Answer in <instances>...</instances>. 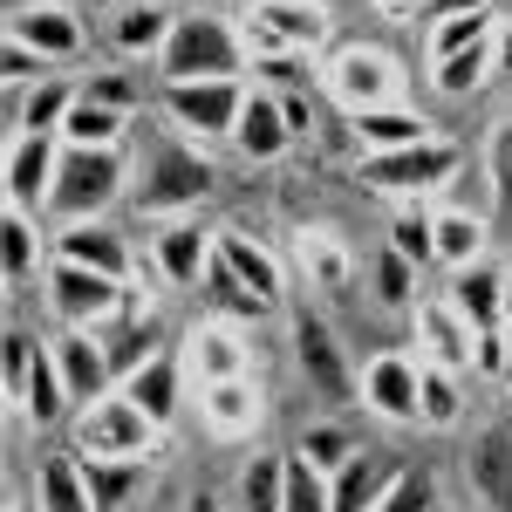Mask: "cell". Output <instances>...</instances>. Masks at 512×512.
Returning <instances> with one entry per match:
<instances>
[{
    "label": "cell",
    "mask_w": 512,
    "mask_h": 512,
    "mask_svg": "<svg viewBox=\"0 0 512 512\" xmlns=\"http://www.w3.org/2000/svg\"><path fill=\"white\" fill-rule=\"evenodd\" d=\"M212 192H219V164L205 158L198 144L171 137V130H158V137L144 144V158H137V185H130V205H137L144 219L171 226V219H185L192 205H205Z\"/></svg>",
    "instance_id": "1"
},
{
    "label": "cell",
    "mask_w": 512,
    "mask_h": 512,
    "mask_svg": "<svg viewBox=\"0 0 512 512\" xmlns=\"http://www.w3.org/2000/svg\"><path fill=\"white\" fill-rule=\"evenodd\" d=\"M246 62H253L246 28H233L226 14H178L171 41L158 55V76L164 82H219V76H239Z\"/></svg>",
    "instance_id": "2"
},
{
    "label": "cell",
    "mask_w": 512,
    "mask_h": 512,
    "mask_svg": "<svg viewBox=\"0 0 512 512\" xmlns=\"http://www.w3.org/2000/svg\"><path fill=\"white\" fill-rule=\"evenodd\" d=\"M123 192H130V158H123V151L62 144V171H55V192H48V219H62V226L103 219Z\"/></svg>",
    "instance_id": "3"
},
{
    "label": "cell",
    "mask_w": 512,
    "mask_h": 512,
    "mask_svg": "<svg viewBox=\"0 0 512 512\" xmlns=\"http://www.w3.org/2000/svg\"><path fill=\"white\" fill-rule=\"evenodd\" d=\"M48 308L62 328H89V335H110L117 321L137 315V294L130 280L89 274V267H69V260H48Z\"/></svg>",
    "instance_id": "4"
},
{
    "label": "cell",
    "mask_w": 512,
    "mask_h": 512,
    "mask_svg": "<svg viewBox=\"0 0 512 512\" xmlns=\"http://www.w3.org/2000/svg\"><path fill=\"white\" fill-rule=\"evenodd\" d=\"M321 89L342 103V110H390V103H410V76H403V62H396L390 48H369V41H349V48H335L328 55V69H321Z\"/></svg>",
    "instance_id": "5"
},
{
    "label": "cell",
    "mask_w": 512,
    "mask_h": 512,
    "mask_svg": "<svg viewBox=\"0 0 512 512\" xmlns=\"http://www.w3.org/2000/svg\"><path fill=\"white\" fill-rule=\"evenodd\" d=\"M458 171H465V151L451 137H431V144H410V151H390V158H362V185L376 198H396V205H424Z\"/></svg>",
    "instance_id": "6"
},
{
    "label": "cell",
    "mask_w": 512,
    "mask_h": 512,
    "mask_svg": "<svg viewBox=\"0 0 512 512\" xmlns=\"http://www.w3.org/2000/svg\"><path fill=\"white\" fill-rule=\"evenodd\" d=\"M158 424L130 403L123 390H110L103 403L76 410V458H110V465H144V451L158 444Z\"/></svg>",
    "instance_id": "7"
},
{
    "label": "cell",
    "mask_w": 512,
    "mask_h": 512,
    "mask_svg": "<svg viewBox=\"0 0 512 512\" xmlns=\"http://www.w3.org/2000/svg\"><path fill=\"white\" fill-rule=\"evenodd\" d=\"M239 21H246L253 62H267V55H315V48H328V28H335L321 0H253Z\"/></svg>",
    "instance_id": "8"
},
{
    "label": "cell",
    "mask_w": 512,
    "mask_h": 512,
    "mask_svg": "<svg viewBox=\"0 0 512 512\" xmlns=\"http://www.w3.org/2000/svg\"><path fill=\"white\" fill-rule=\"evenodd\" d=\"M164 117L178 123V137H198V144H212V137H226L233 144L239 130V110H246V82L239 76H219V82H164Z\"/></svg>",
    "instance_id": "9"
},
{
    "label": "cell",
    "mask_w": 512,
    "mask_h": 512,
    "mask_svg": "<svg viewBox=\"0 0 512 512\" xmlns=\"http://www.w3.org/2000/svg\"><path fill=\"white\" fill-rule=\"evenodd\" d=\"M294 369L321 403H349L362 396V369H349V355L335 342V328L321 315H294Z\"/></svg>",
    "instance_id": "10"
},
{
    "label": "cell",
    "mask_w": 512,
    "mask_h": 512,
    "mask_svg": "<svg viewBox=\"0 0 512 512\" xmlns=\"http://www.w3.org/2000/svg\"><path fill=\"white\" fill-rule=\"evenodd\" d=\"M7 41H28L41 62H76L82 55V14L62 7V0H7Z\"/></svg>",
    "instance_id": "11"
},
{
    "label": "cell",
    "mask_w": 512,
    "mask_h": 512,
    "mask_svg": "<svg viewBox=\"0 0 512 512\" xmlns=\"http://www.w3.org/2000/svg\"><path fill=\"white\" fill-rule=\"evenodd\" d=\"M417 396H424V362L403 349H383L362 362V403L383 424H417Z\"/></svg>",
    "instance_id": "12"
},
{
    "label": "cell",
    "mask_w": 512,
    "mask_h": 512,
    "mask_svg": "<svg viewBox=\"0 0 512 512\" xmlns=\"http://www.w3.org/2000/svg\"><path fill=\"white\" fill-rule=\"evenodd\" d=\"M55 171H62V137H7V205L14 212H48V192H55Z\"/></svg>",
    "instance_id": "13"
},
{
    "label": "cell",
    "mask_w": 512,
    "mask_h": 512,
    "mask_svg": "<svg viewBox=\"0 0 512 512\" xmlns=\"http://www.w3.org/2000/svg\"><path fill=\"white\" fill-rule=\"evenodd\" d=\"M48 349H55V362H62V383H69V403H76V410H89V403H103V396L117 390V369H110L103 335H89V328H62Z\"/></svg>",
    "instance_id": "14"
},
{
    "label": "cell",
    "mask_w": 512,
    "mask_h": 512,
    "mask_svg": "<svg viewBox=\"0 0 512 512\" xmlns=\"http://www.w3.org/2000/svg\"><path fill=\"white\" fill-rule=\"evenodd\" d=\"M410 321H417V349H424V362H431V369H458V376L472 369L478 328H472L465 315H458V308H451L444 294L417 301V308H410Z\"/></svg>",
    "instance_id": "15"
},
{
    "label": "cell",
    "mask_w": 512,
    "mask_h": 512,
    "mask_svg": "<svg viewBox=\"0 0 512 512\" xmlns=\"http://www.w3.org/2000/svg\"><path fill=\"white\" fill-rule=\"evenodd\" d=\"M465 485L478 512H512V424H485L465 451Z\"/></svg>",
    "instance_id": "16"
},
{
    "label": "cell",
    "mask_w": 512,
    "mask_h": 512,
    "mask_svg": "<svg viewBox=\"0 0 512 512\" xmlns=\"http://www.w3.org/2000/svg\"><path fill=\"white\" fill-rule=\"evenodd\" d=\"M55 246V260H69V267H89V274H110V280H130L137 274V253H130V239L117 226H103V219H82V226H62V233L48 239Z\"/></svg>",
    "instance_id": "17"
},
{
    "label": "cell",
    "mask_w": 512,
    "mask_h": 512,
    "mask_svg": "<svg viewBox=\"0 0 512 512\" xmlns=\"http://www.w3.org/2000/svg\"><path fill=\"white\" fill-rule=\"evenodd\" d=\"M178 355H185L192 390H212V383H239V376H253V369H246V342H239L226 321H198L192 335L178 342Z\"/></svg>",
    "instance_id": "18"
},
{
    "label": "cell",
    "mask_w": 512,
    "mask_h": 512,
    "mask_svg": "<svg viewBox=\"0 0 512 512\" xmlns=\"http://www.w3.org/2000/svg\"><path fill=\"white\" fill-rule=\"evenodd\" d=\"M233 151L246 164H280L294 151V123H287V103L267 96V89H246V110H239V130H233Z\"/></svg>",
    "instance_id": "19"
},
{
    "label": "cell",
    "mask_w": 512,
    "mask_h": 512,
    "mask_svg": "<svg viewBox=\"0 0 512 512\" xmlns=\"http://www.w3.org/2000/svg\"><path fill=\"white\" fill-rule=\"evenodd\" d=\"M76 96H82V82L69 76H48L35 89H21V96H7V137H62Z\"/></svg>",
    "instance_id": "20"
},
{
    "label": "cell",
    "mask_w": 512,
    "mask_h": 512,
    "mask_svg": "<svg viewBox=\"0 0 512 512\" xmlns=\"http://www.w3.org/2000/svg\"><path fill=\"white\" fill-rule=\"evenodd\" d=\"M355 144H362V158H390V151H410V144H431L437 123L424 110H410V103H390V110H355L349 117Z\"/></svg>",
    "instance_id": "21"
},
{
    "label": "cell",
    "mask_w": 512,
    "mask_h": 512,
    "mask_svg": "<svg viewBox=\"0 0 512 512\" xmlns=\"http://www.w3.org/2000/svg\"><path fill=\"white\" fill-rule=\"evenodd\" d=\"M151 267H158V280H171V287H198L205 267H212V233L192 226V219L158 226V233H151Z\"/></svg>",
    "instance_id": "22"
},
{
    "label": "cell",
    "mask_w": 512,
    "mask_h": 512,
    "mask_svg": "<svg viewBox=\"0 0 512 512\" xmlns=\"http://www.w3.org/2000/svg\"><path fill=\"white\" fill-rule=\"evenodd\" d=\"M198 410H205V431L212 437H253L260 431V417H267V396L253 376H239V383H212V390H198Z\"/></svg>",
    "instance_id": "23"
},
{
    "label": "cell",
    "mask_w": 512,
    "mask_h": 512,
    "mask_svg": "<svg viewBox=\"0 0 512 512\" xmlns=\"http://www.w3.org/2000/svg\"><path fill=\"white\" fill-rule=\"evenodd\" d=\"M396 472H403V465H396L390 451H355L349 465L328 478V499H335V512H376L383 492L396 485Z\"/></svg>",
    "instance_id": "24"
},
{
    "label": "cell",
    "mask_w": 512,
    "mask_h": 512,
    "mask_svg": "<svg viewBox=\"0 0 512 512\" xmlns=\"http://www.w3.org/2000/svg\"><path fill=\"white\" fill-rule=\"evenodd\" d=\"M185 383H192V376H185V355L164 349L158 362H144V369L123 383V396H130V403H137L158 431H171V417H178V403H185Z\"/></svg>",
    "instance_id": "25"
},
{
    "label": "cell",
    "mask_w": 512,
    "mask_h": 512,
    "mask_svg": "<svg viewBox=\"0 0 512 512\" xmlns=\"http://www.w3.org/2000/svg\"><path fill=\"white\" fill-rule=\"evenodd\" d=\"M444 301L472 321V328H506V267H492V260L458 267L451 287H444Z\"/></svg>",
    "instance_id": "26"
},
{
    "label": "cell",
    "mask_w": 512,
    "mask_h": 512,
    "mask_svg": "<svg viewBox=\"0 0 512 512\" xmlns=\"http://www.w3.org/2000/svg\"><path fill=\"white\" fill-rule=\"evenodd\" d=\"M212 253H219V260H226V267H233V274L246 280L267 308H280V294H287V267H280L260 239H246L239 226H226V233H212Z\"/></svg>",
    "instance_id": "27"
},
{
    "label": "cell",
    "mask_w": 512,
    "mask_h": 512,
    "mask_svg": "<svg viewBox=\"0 0 512 512\" xmlns=\"http://www.w3.org/2000/svg\"><path fill=\"white\" fill-rule=\"evenodd\" d=\"M35 506H41V512H96V499H89V478H82V458H76V451H55V458H41V472H35Z\"/></svg>",
    "instance_id": "28"
},
{
    "label": "cell",
    "mask_w": 512,
    "mask_h": 512,
    "mask_svg": "<svg viewBox=\"0 0 512 512\" xmlns=\"http://www.w3.org/2000/svg\"><path fill=\"white\" fill-rule=\"evenodd\" d=\"M28 424H62L69 417V383H62V362H55V349L41 342V355H35V369H28V390H21V403H14Z\"/></svg>",
    "instance_id": "29"
},
{
    "label": "cell",
    "mask_w": 512,
    "mask_h": 512,
    "mask_svg": "<svg viewBox=\"0 0 512 512\" xmlns=\"http://www.w3.org/2000/svg\"><path fill=\"white\" fill-rule=\"evenodd\" d=\"M301 274L315 294H349L355 287V253L335 233H301Z\"/></svg>",
    "instance_id": "30"
},
{
    "label": "cell",
    "mask_w": 512,
    "mask_h": 512,
    "mask_svg": "<svg viewBox=\"0 0 512 512\" xmlns=\"http://www.w3.org/2000/svg\"><path fill=\"white\" fill-rule=\"evenodd\" d=\"M492 76H499V35L478 41V48H458V55H444V62H431L437 96H472V89H485Z\"/></svg>",
    "instance_id": "31"
},
{
    "label": "cell",
    "mask_w": 512,
    "mask_h": 512,
    "mask_svg": "<svg viewBox=\"0 0 512 512\" xmlns=\"http://www.w3.org/2000/svg\"><path fill=\"white\" fill-rule=\"evenodd\" d=\"M431 239H437V260H444L451 274L485 260V219H478V212H458V205L431 212Z\"/></svg>",
    "instance_id": "32"
},
{
    "label": "cell",
    "mask_w": 512,
    "mask_h": 512,
    "mask_svg": "<svg viewBox=\"0 0 512 512\" xmlns=\"http://www.w3.org/2000/svg\"><path fill=\"white\" fill-rule=\"evenodd\" d=\"M0 274H7V287H28V280L41 274V226H35V212H14V205H7V219H0Z\"/></svg>",
    "instance_id": "33"
},
{
    "label": "cell",
    "mask_w": 512,
    "mask_h": 512,
    "mask_svg": "<svg viewBox=\"0 0 512 512\" xmlns=\"http://www.w3.org/2000/svg\"><path fill=\"white\" fill-rule=\"evenodd\" d=\"M123 130H130V110H110V103L76 96V110H69V123H62V144H82V151H123Z\"/></svg>",
    "instance_id": "34"
},
{
    "label": "cell",
    "mask_w": 512,
    "mask_h": 512,
    "mask_svg": "<svg viewBox=\"0 0 512 512\" xmlns=\"http://www.w3.org/2000/svg\"><path fill=\"white\" fill-rule=\"evenodd\" d=\"M171 21L178 14H164L158 0H137V7H123L110 41H117L123 55H164V41H171Z\"/></svg>",
    "instance_id": "35"
},
{
    "label": "cell",
    "mask_w": 512,
    "mask_h": 512,
    "mask_svg": "<svg viewBox=\"0 0 512 512\" xmlns=\"http://www.w3.org/2000/svg\"><path fill=\"white\" fill-rule=\"evenodd\" d=\"M287 465H294V451H260L246 465V478H239L246 512H287Z\"/></svg>",
    "instance_id": "36"
},
{
    "label": "cell",
    "mask_w": 512,
    "mask_h": 512,
    "mask_svg": "<svg viewBox=\"0 0 512 512\" xmlns=\"http://www.w3.org/2000/svg\"><path fill=\"white\" fill-rule=\"evenodd\" d=\"M103 349H110V369H117V390H123V383H130V376L144 369V362H158V355H164L158 315H151V321L130 315V328H123V335H103Z\"/></svg>",
    "instance_id": "37"
},
{
    "label": "cell",
    "mask_w": 512,
    "mask_h": 512,
    "mask_svg": "<svg viewBox=\"0 0 512 512\" xmlns=\"http://www.w3.org/2000/svg\"><path fill=\"white\" fill-rule=\"evenodd\" d=\"M458 417H465V390H458V369H431V362H424L417 424H424V431H458Z\"/></svg>",
    "instance_id": "38"
},
{
    "label": "cell",
    "mask_w": 512,
    "mask_h": 512,
    "mask_svg": "<svg viewBox=\"0 0 512 512\" xmlns=\"http://www.w3.org/2000/svg\"><path fill=\"white\" fill-rule=\"evenodd\" d=\"M355 451H362V444H355V437L342 431L335 417H321V424H308V431H301V444H294V458H308V465H315L321 478H335V472H342V465L355 458Z\"/></svg>",
    "instance_id": "39"
},
{
    "label": "cell",
    "mask_w": 512,
    "mask_h": 512,
    "mask_svg": "<svg viewBox=\"0 0 512 512\" xmlns=\"http://www.w3.org/2000/svg\"><path fill=\"white\" fill-rule=\"evenodd\" d=\"M492 35H499V7H485V14H451V21L424 28V48H431V62H444V55L478 48V41H492Z\"/></svg>",
    "instance_id": "40"
},
{
    "label": "cell",
    "mask_w": 512,
    "mask_h": 512,
    "mask_svg": "<svg viewBox=\"0 0 512 512\" xmlns=\"http://www.w3.org/2000/svg\"><path fill=\"white\" fill-rule=\"evenodd\" d=\"M369 287H376L383 308H417V301H424V294H417V267H410L396 246H383V253L369 260Z\"/></svg>",
    "instance_id": "41"
},
{
    "label": "cell",
    "mask_w": 512,
    "mask_h": 512,
    "mask_svg": "<svg viewBox=\"0 0 512 512\" xmlns=\"http://www.w3.org/2000/svg\"><path fill=\"white\" fill-rule=\"evenodd\" d=\"M205 294H212V308H219V315H239V321H246V315H274V308H267V301H260V294H253V287H246L219 253H212V267H205Z\"/></svg>",
    "instance_id": "42"
},
{
    "label": "cell",
    "mask_w": 512,
    "mask_h": 512,
    "mask_svg": "<svg viewBox=\"0 0 512 512\" xmlns=\"http://www.w3.org/2000/svg\"><path fill=\"white\" fill-rule=\"evenodd\" d=\"M82 478H89V499H96V512H117L123 499L137 492L144 465H110V458H82Z\"/></svg>",
    "instance_id": "43"
},
{
    "label": "cell",
    "mask_w": 512,
    "mask_h": 512,
    "mask_svg": "<svg viewBox=\"0 0 512 512\" xmlns=\"http://www.w3.org/2000/svg\"><path fill=\"white\" fill-rule=\"evenodd\" d=\"M390 246L410 260V267H431V260H437L431 212H424V205H403V212H396V226H390Z\"/></svg>",
    "instance_id": "44"
},
{
    "label": "cell",
    "mask_w": 512,
    "mask_h": 512,
    "mask_svg": "<svg viewBox=\"0 0 512 512\" xmlns=\"http://www.w3.org/2000/svg\"><path fill=\"white\" fill-rule=\"evenodd\" d=\"M376 512H437V478L424 472V465H403Z\"/></svg>",
    "instance_id": "45"
},
{
    "label": "cell",
    "mask_w": 512,
    "mask_h": 512,
    "mask_svg": "<svg viewBox=\"0 0 512 512\" xmlns=\"http://www.w3.org/2000/svg\"><path fill=\"white\" fill-rule=\"evenodd\" d=\"M55 76V62H41L28 41H7L0 48V82H7V96H21V89H35V82Z\"/></svg>",
    "instance_id": "46"
},
{
    "label": "cell",
    "mask_w": 512,
    "mask_h": 512,
    "mask_svg": "<svg viewBox=\"0 0 512 512\" xmlns=\"http://www.w3.org/2000/svg\"><path fill=\"white\" fill-rule=\"evenodd\" d=\"M287 512H335L328 478H321L308 458H294V465H287Z\"/></svg>",
    "instance_id": "47"
},
{
    "label": "cell",
    "mask_w": 512,
    "mask_h": 512,
    "mask_svg": "<svg viewBox=\"0 0 512 512\" xmlns=\"http://www.w3.org/2000/svg\"><path fill=\"white\" fill-rule=\"evenodd\" d=\"M485 171H492V192H499V205L512 212V110L492 123V137H485Z\"/></svg>",
    "instance_id": "48"
},
{
    "label": "cell",
    "mask_w": 512,
    "mask_h": 512,
    "mask_svg": "<svg viewBox=\"0 0 512 512\" xmlns=\"http://www.w3.org/2000/svg\"><path fill=\"white\" fill-rule=\"evenodd\" d=\"M35 355H41V342L28 335V328H14V335H7V403H21V390H28V369H35Z\"/></svg>",
    "instance_id": "49"
},
{
    "label": "cell",
    "mask_w": 512,
    "mask_h": 512,
    "mask_svg": "<svg viewBox=\"0 0 512 512\" xmlns=\"http://www.w3.org/2000/svg\"><path fill=\"white\" fill-rule=\"evenodd\" d=\"M82 96L89 103H110V110H137V82L117 76V69H96V76L82 82Z\"/></svg>",
    "instance_id": "50"
},
{
    "label": "cell",
    "mask_w": 512,
    "mask_h": 512,
    "mask_svg": "<svg viewBox=\"0 0 512 512\" xmlns=\"http://www.w3.org/2000/svg\"><path fill=\"white\" fill-rule=\"evenodd\" d=\"M472 369H478V376H499V383H506V328H478Z\"/></svg>",
    "instance_id": "51"
},
{
    "label": "cell",
    "mask_w": 512,
    "mask_h": 512,
    "mask_svg": "<svg viewBox=\"0 0 512 512\" xmlns=\"http://www.w3.org/2000/svg\"><path fill=\"white\" fill-rule=\"evenodd\" d=\"M485 7H499V0H417V21L437 28V21H451V14H485Z\"/></svg>",
    "instance_id": "52"
},
{
    "label": "cell",
    "mask_w": 512,
    "mask_h": 512,
    "mask_svg": "<svg viewBox=\"0 0 512 512\" xmlns=\"http://www.w3.org/2000/svg\"><path fill=\"white\" fill-rule=\"evenodd\" d=\"M499 76H512V14H499Z\"/></svg>",
    "instance_id": "53"
},
{
    "label": "cell",
    "mask_w": 512,
    "mask_h": 512,
    "mask_svg": "<svg viewBox=\"0 0 512 512\" xmlns=\"http://www.w3.org/2000/svg\"><path fill=\"white\" fill-rule=\"evenodd\" d=\"M7 512H41L35 499H21V492H7Z\"/></svg>",
    "instance_id": "54"
},
{
    "label": "cell",
    "mask_w": 512,
    "mask_h": 512,
    "mask_svg": "<svg viewBox=\"0 0 512 512\" xmlns=\"http://www.w3.org/2000/svg\"><path fill=\"white\" fill-rule=\"evenodd\" d=\"M506 383H512V321H506Z\"/></svg>",
    "instance_id": "55"
},
{
    "label": "cell",
    "mask_w": 512,
    "mask_h": 512,
    "mask_svg": "<svg viewBox=\"0 0 512 512\" xmlns=\"http://www.w3.org/2000/svg\"><path fill=\"white\" fill-rule=\"evenodd\" d=\"M376 7H396V14H403V7H417V0H376Z\"/></svg>",
    "instance_id": "56"
},
{
    "label": "cell",
    "mask_w": 512,
    "mask_h": 512,
    "mask_svg": "<svg viewBox=\"0 0 512 512\" xmlns=\"http://www.w3.org/2000/svg\"><path fill=\"white\" fill-rule=\"evenodd\" d=\"M506 321H512V267H506Z\"/></svg>",
    "instance_id": "57"
}]
</instances>
